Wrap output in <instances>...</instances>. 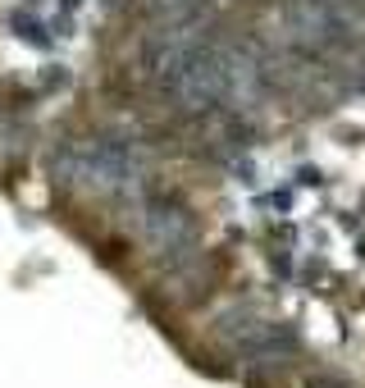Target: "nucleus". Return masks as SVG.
I'll return each instance as SVG.
<instances>
[{"label": "nucleus", "instance_id": "2", "mask_svg": "<svg viewBox=\"0 0 365 388\" xmlns=\"http://www.w3.org/2000/svg\"><path fill=\"white\" fill-rule=\"evenodd\" d=\"M283 19H288V37L310 51H338L365 33L361 0H288Z\"/></svg>", "mask_w": 365, "mask_h": 388}, {"label": "nucleus", "instance_id": "1", "mask_svg": "<svg viewBox=\"0 0 365 388\" xmlns=\"http://www.w3.org/2000/svg\"><path fill=\"white\" fill-rule=\"evenodd\" d=\"M251 64L224 46L197 42V37H174L155 51V82L188 110H211L220 100H238L247 91Z\"/></svg>", "mask_w": 365, "mask_h": 388}, {"label": "nucleus", "instance_id": "4", "mask_svg": "<svg viewBox=\"0 0 365 388\" xmlns=\"http://www.w3.org/2000/svg\"><path fill=\"white\" fill-rule=\"evenodd\" d=\"M142 233L160 252H197V229H192L188 211H178V206H146Z\"/></svg>", "mask_w": 365, "mask_h": 388}, {"label": "nucleus", "instance_id": "5", "mask_svg": "<svg viewBox=\"0 0 365 388\" xmlns=\"http://www.w3.org/2000/svg\"><path fill=\"white\" fill-rule=\"evenodd\" d=\"M165 5H188V0H165Z\"/></svg>", "mask_w": 365, "mask_h": 388}, {"label": "nucleus", "instance_id": "3", "mask_svg": "<svg viewBox=\"0 0 365 388\" xmlns=\"http://www.w3.org/2000/svg\"><path fill=\"white\" fill-rule=\"evenodd\" d=\"M60 174L69 178V183H78V188H133L137 183V160L128 151H119V146L110 142H82L73 146V151L60 155Z\"/></svg>", "mask_w": 365, "mask_h": 388}]
</instances>
